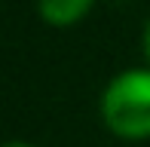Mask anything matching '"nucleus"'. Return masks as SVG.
Listing matches in <instances>:
<instances>
[{
  "mask_svg": "<svg viewBox=\"0 0 150 147\" xmlns=\"http://www.w3.org/2000/svg\"><path fill=\"white\" fill-rule=\"evenodd\" d=\"M101 117L120 138H150V71L113 77L101 98Z\"/></svg>",
  "mask_w": 150,
  "mask_h": 147,
  "instance_id": "1",
  "label": "nucleus"
},
{
  "mask_svg": "<svg viewBox=\"0 0 150 147\" xmlns=\"http://www.w3.org/2000/svg\"><path fill=\"white\" fill-rule=\"evenodd\" d=\"M89 6L92 0H40V16L55 28H67V25L80 22L89 12Z\"/></svg>",
  "mask_w": 150,
  "mask_h": 147,
  "instance_id": "2",
  "label": "nucleus"
},
{
  "mask_svg": "<svg viewBox=\"0 0 150 147\" xmlns=\"http://www.w3.org/2000/svg\"><path fill=\"white\" fill-rule=\"evenodd\" d=\"M144 55H147V61H150V22H147V28H144Z\"/></svg>",
  "mask_w": 150,
  "mask_h": 147,
  "instance_id": "3",
  "label": "nucleus"
},
{
  "mask_svg": "<svg viewBox=\"0 0 150 147\" xmlns=\"http://www.w3.org/2000/svg\"><path fill=\"white\" fill-rule=\"evenodd\" d=\"M6 147H28V144H22V141H9Z\"/></svg>",
  "mask_w": 150,
  "mask_h": 147,
  "instance_id": "4",
  "label": "nucleus"
}]
</instances>
